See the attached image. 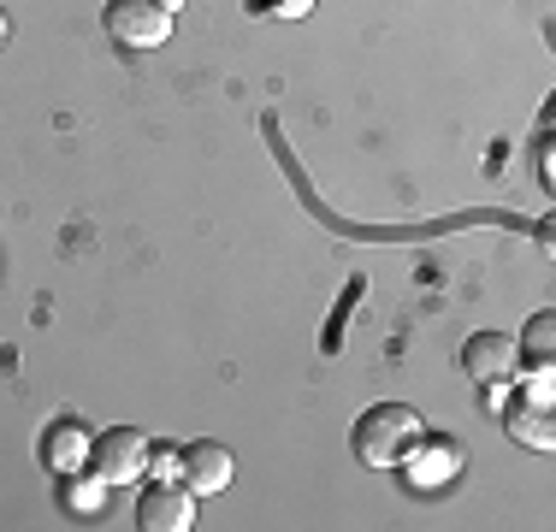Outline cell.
<instances>
[{"instance_id":"obj_1","label":"cell","mask_w":556,"mask_h":532,"mask_svg":"<svg viewBox=\"0 0 556 532\" xmlns=\"http://www.w3.org/2000/svg\"><path fill=\"white\" fill-rule=\"evenodd\" d=\"M420 432H427V420L408 403H379L355 420V461H362V468H396Z\"/></svg>"},{"instance_id":"obj_11","label":"cell","mask_w":556,"mask_h":532,"mask_svg":"<svg viewBox=\"0 0 556 532\" xmlns=\"http://www.w3.org/2000/svg\"><path fill=\"white\" fill-rule=\"evenodd\" d=\"M149 473L154 479H184V449H149Z\"/></svg>"},{"instance_id":"obj_5","label":"cell","mask_w":556,"mask_h":532,"mask_svg":"<svg viewBox=\"0 0 556 532\" xmlns=\"http://www.w3.org/2000/svg\"><path fill=\"white\" fill-rule=\"evenodd\" d=\"M137 521L149 527V532H184V527H195V491L178 485V479H154V485L142 491V503H137Z\"/></svg>"},{"instance_id":"obj_8","label":"cell","mask_w":556,"mask_h":532,"mask_svg":"<svg viewBox=\"0 0 556 532\" xmlns=\"http://www.w3.org/2000/svg\"><path fill=\"white\" fill-rule=\"evenodd\" d=\"M503 426H509V438H515V444H527V449H551V444H556L551 408L533 403V396H521V403L503 408Z\"/></svg>"},{"instance_id":"obj_9","label":"cell","mask_w":556,"mask_h":532,"mask_svg":"<svg viewBox=\"0 0 556 532\" xmlns=\"http://www.w3.org/2000/svg\"><path fill=\"white\" fill-rule=\"evenodd\" d=\"M42 461L54 473H77L89 461V432L77 420H65V426H54V432L42 438Z\"/></svg>"},{"instance_id":"obj_6","label":"cell","mask_w":556,"mask_h":532,"mask_svg":"<svg viewBox=\"0 0 556 532\" xmlns=\"http://www.w3.org/2000/svg\"><path fill=\"white\" fill-rule=\"evenodd\" d=\"M231 473H237L231 449L214 444V438H195V444L184 449V485H190L195 497H214V491H225V485H231Z\"/></svg>"},{"instance_id":"obj_3","label":"cell","mask_w":556,"mask_h":532,"mask_svg":"<svg viewBox=\"0 0 556 532\" xmlns=\"http://www.w3.org/2000/svg\"><path fill=\"white\" fill-rule=\"evenodd\" d=\"M108 36L118 48H166L172 36V12H161L154 0H108Z\"/></svg>"},{"instance_id":"obj_4","label":"cell","mask_w":556,"mask_h":532,"mask_svg":"<svg viewBox=\"0 0 556 532\" xmlns=\"http://www.w3.org/2000/svg\"><path fill=\"white\" fill-rule=\"evenodd\" d=\"M515 367H521V343H515L509 331H473V338L462 343V372L492 384V391H503V384L515 379Z\"/></svg>"},{"instance_id":"obj_15","label":"cell","mask_w":556,"mask_h":532,"mask_svg":"<svg viewBox=\"0 0 556 532\" xmlns=\"http://www.w3.org/2000/svg\"><path fill=\"white\" fill-rule=\"evenodd\" d=\"M0 42H7V12H0Z\"/></svg>"},{"instance_id":"obj_13","label":"cell","mask_w":556,"mask_h":532,"mask_svg":"<svg viewBox=\"0 0 556 532\" xmlns=\"http://www.w3.org/2000/svg\"><path fill=\"white\" fill-rule=\"evenodd\" d=\"M101 491H108V485H101V479H96V485H77V509H101Z\"/></svg>"},{"instance_id":"obj_14","label":"cell","mask_w":556,"mask_h":532,"mask_svg":"<svg viewBox=\"0 0 556 532\" xmlns=\"http://www.w3.org/2000/svg\"><path fill=\"white\" fill-rule=\"evenodd\" d=\"M154 7H161V12H184L190 0H154Z\"/></svg>"},{"instance_id":"obj_2","label":"cell","mask_w":556,"mask_h":532,"mask_svg":"<svg viewBox=\"0 0 556 532\" xmlns=\"http://www.w3.org/2000/svg\"><path fill=\"white\" fill-rule=\"evenodd\" d=\"M89 461H96L101 485H137L149 473V444H142L137 426H108V432L89 444Z\"/></svg>"},{"instance_id":"obj_10","label":"cell","mask_w":556,"mask_h":532,"mask_svg":"<svg viewBox=\"0 0 556 532\" xmlns=\"http://www.w3.org/2000/svg\"><path fill=\"white\" fill-rule=\"evenodd\" d=\"M551 343H556V314H533V319H527V338H521V350L533 355L539 367H551Z\"/></svg>"},{"instance_id":"obj_12","label":"cell","mask_w":556,"mask_h":532,"mask_svg":"<svg viewBox=\"0 0 556 532\" xmlns=\"http://www.w3.org/2000/svg\"><path fill=\"white\" fill-rule=\"evenodd\" d=\"M255 7H261V12H278V18H302L314 0H255Z\"/></svg>"},{"instance_id":"obj_7","label":"cell","mask_w":556,"mask_h":532,"mask_svg":"<svg viewBox=\"0 0 556 532\" xmlns=\"http://www.w3.org/2000/svg\"><path fill=\"white\" fill-rule=\"evenodd\" d=\"M456 444H444V438H427L420 432L415 444H408V456H403V468H408V485L415 491H427V485H444L450 473H456Z\"/></svg>"}]
</instances>
